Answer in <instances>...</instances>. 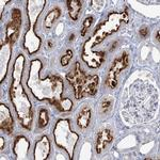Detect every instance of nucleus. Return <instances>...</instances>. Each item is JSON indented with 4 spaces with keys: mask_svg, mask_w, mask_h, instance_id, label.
Here are the masks:
<instances>
[{
    "mask_svg": "<svg viewBox=\"0 0 160 160\" xmlns=\"http://www.w3.org/2000/svg\"><path fill=\"white\" fill-rule=\"evenodd\" d=\"M157 41H159V31L157 32Z\"/></svg>",
    "mask_w": 160,
    "mask_h": 160,
    "instance_id": "f8f14e48",
    "label": "nucleus"
},
{
    "mask_svg": "<svg viewBox=\"0 0 160 160\" xmlns=\"http://www.w3.org/2000/svg\"><path fill=\"white\" fill-rule=\"evenodd\" d=\"M68 7L69 15H71L72 19L77 20L79 11H80V9H81V1H78V0H68Z\"/></svg>",
    "mask_w": 160,
    "mask_h": 160,
    "instance_id": "39448f33",
    "label": "nucleus"
},
{
    "mask_svg": "<svg viewBox=\"0 0 160 160\" xmlns=\"http://www.w3.org/2000/svg\"><path fill=\"white\" fill-rule=\"evenodd\" d=\"M68 80L74 88L77 99L83 98L87 95H95L99 83L98 76H87L84 72L81 71L78 62L75 63L74 69L68 75Z\"/></svg>",
    "mask_w": 160,
    "mask_h": 160,
    "instance_id": "f257e3e1",
    "label": "nucleus"
},
{
    "mask_svg": "<svg viewBox=\"0 0 160 160\" xmlns=\"http://www.w3.org/2000/svg\"><path fill=\"white\" fill-rule=\"evenodd\" d=\"M48 114H47V111L45 109H42L40 111V117H38V126L41 128L46 127V125L48 124Z\"/></svg>",
    "mask_w": 160,
    "mask_h": 160,
    "instance_id": "0eeeda50",
    "label": "nucleus"
},
{
    "mask_svg": "<svg viewBox=\"0 0 160 160\" xmlns=\"http://www.w3.org/2000/svg\"><path fill=\"white\" fill-rule=\"evenodd\" d=\"M128 66V55L123 53L120 58L115 59L113 61V64L111 66L109 73H108L107 80H106V86L109 89H114L118 84V77L121 74L123 69H125Z\"/></svg>",
    "mask_w": 160,
    "mask_h": 160,
    "instance_id": "f03ea898",
    "label": "nucleus"
},
{
    "mask_svg": "<svg viewBox=\"0 0 160 160\" xmlns=\"http://www.w3.org/2000/svg\"><path fill=\"white\" fill-rule=\"evenodd\" d=\"M113 140L112 131L110 129H102L97 133L96 141H95V149L96 153L100 154L107 148L108 144H110Z\"/></svg>",
    "mask_w": 160,
    "mask_h": 160,
    "instance_id": "7ed1b4c3",
    "label": "nucleus"
},
{
    "mask_svg": "<svg viewBox=\"0 0 160 160\" xmlns=\"http://www.w3.org/2000/svg\"><path fill=\"white\" fill-rule=\"evenodd\" d=\"M73 58V51L72 50H68V52H66L65 56L62 57L61 59V64L63 66H66L69 63V61H71V59Z\"/></svg>",
    "mask_w": 160,
    "mask_h": 160,
    "instance_id": "1a4fd4ad",
    "label": "nucleus"
},
{
    "mask_svg": "<svg viewBox=\"0 0 160 160\" xmlns=\"http://www.w3.org/2000/svg\"><path fill=\"white\" fill-rule=\"evenodd\" d=\"M59 16H60V10L59 9H55L50 13H48V15L45 17V22H44L45 28H47V29L51 28V26L53 25V22H56V19H58Z\"/></svg>",
    "mask_w": 160,
    "mask_h": 160,
    "instance_id": "423d86ee",
    "label": "nucleus"
},
{
    "mask_svg": "<svg viewBox=\"0 0 160 160\" xmlns=\"http://www.w3.org/2000/svg\"><path fill=\"white\" fill-rule=\"evenodd\" d=\"M91 109L89 107H83L77 117V125L80 129H86L90 125L91 121Z\"/></svg>",
    "mask_w": 160,
    "mask_h": 160,
    "instance_id": "20e7f679",
    "label": "nucleus"
},
{
    "mask_svg": "<svg viewBox=\"0 0 160 160\" xmlns=\"http://www.w3.org/2000/svg\"><path fill=\"white\" fill-rule=\"evenodd\" d=\"M148 28H142V29H140V35L142 38H146L148 37Z\"/></svg>",
    "mask_w": 160,
    "mask_h": 160,
    "instance_id": "9b49d317",
    "label": "nucleus"
},
{
    "mask_svg": "<svg viewBox=\"0 0 160 160\" xmlns=\"http://www.w3.org/2000/svg\"><path fill=\"white\" fill-rule=\"evenodd\" d=\"M112 102L113 99L111 97H107V98L102 99V104H100V111L102 113H107L111 109V107H112Z\"/></svg>",
    "mask_w": 160,
    "mask_h": 160,
    "instance_id": "6e6552de",
    "label": "nucleus"
},
{
    "mask_svg": "<svg viewBox=\"0 0 160 160\" xmlns=\"http://www.w3.org/2000/svg\"><path fill=\"white\" fill-rule=\"evenodd\" d=\"M92 22H93V17L92 16H90V17H88V18H86V20H84V22H83V27H82V32H81L82 35H84L86 31L88 30V28L91 26Z\"/></svg>",
    "mask_w": 160,
    "mask_h": 160,
    "instance_id": "9d476101",
    "label": "nucleus"
}]
</instances>
